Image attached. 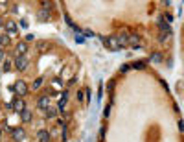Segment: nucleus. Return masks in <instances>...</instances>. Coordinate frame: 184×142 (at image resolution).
I'll use <instances>...</instances> for the list:
<instances>
[{"instance_id": "nucleus-1", "label": "nucleus", "mask_w": 184, "mask_h": 142, "mask_svg": "<svg viewBox=\"0 0 184 142\" xmlns=\"http://www.w3.org/2000/svg\"><path fill=\"white\" fill-rule=\"evenodd\" d=\"M101 43H103V46H107L111 52H120L121 50V46L118 43V39L116 35H111V37H101Z\"/></svg>"}, {"instance_id": "nucleus-2", "label": "nucleus", "mask_w": 184, "mask_h": 142, "mask_svg": "<svg viewBox=\"0 0 184 142\" xmlns=\"http://www.w3.org/2000/svg\"><path fill=\"white\" fill-rule=\"evenodd\" d=\"M13 91H15L18 96H26L28 94V85H26V81H22V79H18L15 85H13Z\"/></svg>"}, {"instance_id": "nucleus-3", "label": "nucleus", "mask_w": 184, "mask_h": 142, "mask_svg": "<svg viewBox=\"0 0 184 142\" xmlns=\"http://www.w3.org/2000/svg\"><path fill=\"white\" fill-rule=\"evenodd\" d=\"M28 65H30V61H28L26 56H18L15 59V69L17 70H26V69H28Z\"/></svg>"}, {"instance_id": "nucleus-4", "label": "nucleus", "mask_w": 184, "mask_h": 142, "mask_svg": "<svg viewBox=\"0 0 184 142\" xmlns=\"http://www.w3.org/2000/svg\"><path fill=\"white\" fill-rule=\"evenodd\" d=\"M11 138L15 142H22L26 138V131L22 129V127H17V129H11Z\"/></svg>"}, {"instance_id": "nucleus-5", "label": "nucleus", "mask_w": 184, "mask_h": 142, "mask_svg": "<svg viewBox=\"0 0 184 142\" xmlns=\"http://www.w3.org/2000/svg\"><path fill=\"white\" fill-rule=\"evenodd\" d=\"M15 52H17V57L18 56H26V52H28V43H26V41H18Z\"/></svg>"}, {"instance_id": "nucleus-6", "label": "nucleus", "mask_w": 184, "mask_h": 142, "mask_svg": "<svg viewBox=\"0 0 184 142\" xmlns=\"http://www.w3.org/2000/svg\"><path fill=\"white\" fill-rule=\"evenodd\" d=\"M129 46H133V48H140V46H142V39L136 35V33H131V35H129Z\"/></svg>"}, {"instance_id": "nucleus-7", "label": "nucleus", "mask_w": 184, "mask_h": 142, "mask_svg": "<svg viewBox=\"0 0 184 142\" xmlns=\"http://www.w3.org/2000/svg\"><path fill=\"white\" fill-rule=\"evenodd\" d=\"M13 109H15V111L20 114V113H22V111L26 109V103H24V100H22V98H15V100H13Z\"/></svg>"}, {"instance_id": "nucleus-8", "label": "nucleus", "mask_w": 184, "mask_h": 142, "mask_svg": "<svg viewBox=\"0 0 184 142\" xmlns=\"http://www.w3.org/2000/svg\"><path fill=\"white\" fill-rule=\"evenodd\" d=\"M37 105H39V109H48L50 107V96H40L39 101H37Z\"/></svg>"}, {"instance_id": "nucleus-9", "label": "nucleus", "mask_w": 184, "mask_h": 142, "mask_svg": "<svg viewBox=\"0 0 184 142\" xmlns=\"http://www.w3.org/2000/svg\"><path fill=\"white\" fill-rule=\"evenodd\" d=\"M37 19H39V22H46V20L50 19V9H46V8H43L39 13H37Z\"/></svg>"}, {"instance_id": "nucleus-10", "label": "nucleus", "mask_w": 184, "mask_h": 142, "mask_svg": "<svg viewBox=\"0 0 184 142\" xmlns=\"http://www.w3.org/2000/svg\"><path fill=\"white\" fill-rule=\"evenodd\" d=\"M158 28H160V31H164V33H168L169 37H171V28H169V24L168 22H164V19H158Z\"/></svg>"}, {"instance_id": "nucleus-11", "label": "nucleus", "mask_w": 184, "mask_h": 142, "mask_svg": "<svg viewBox=\"0 0 184 142\" xmlns=\"http://www.w3.org/2000/svg\"><path fill=\"white\" fill-rule=\"evenodd\" d=\"M31 118H33V114H31V111L28 109V107H26V109L20 113V120H22L24 124H28V122H31Z\"/></svg>"}, {"instance_id": "nucleus-12", "label": "nucleus", "mask_w": 184, "mask_h": 142, "mask_svg": "<svg viewBox=\"0 0 184 142\" xmlns=\"http://www.w3.org/2000/svg\"><path fill=\"white\" fill-rule=\"evenodd\" d=\"M37 138H39V142H48L50 140V133L46 129H39L37 131Z\"/></svg>"}, {"instance_id": "nucleus-13", "label": "nucleus", "mask_w": 184, "mask_h": 142, "mask_svg": "<svg viewBox=\"0 0 184 142\" xmlns=\"http://www.w3.org/2000/svg\"><path fill=\"white\" fill-rule=\"evenodd\" d=\"M116 39H118V43H120L121 48L129 46V35H125V33H121V35H116Z\"/></svg>"}, {"instance_id": "nucleus-14", "label": "nucleus", "mask_w": 184, "mask_h": 142, "mask_svg": "<svg viewBox=\"0 0 184 142\" xmlns=\"http://www.w3.org/2000/svg\"><path fill=\"white\" fill-rule=\"evenodd\" d=\"M6 30H8V33H17V24L13 22V20H8V22H6Z\"/></svg>"}, {"instance_id": "nucleus-15", "label": "nucleus", "mask_w": 184, "mask_h": 142, "mask_svg": "<svg viewBox=\"0 0 184 142\" xmlns=\"http://www.w3.org/2000/svg\"><path fill=\"white\" fill-rule=\"evenodd\" d=\"M151 61H153V63H160V61H162V54L160 52H155L153 56H151Z\"/></svg>"}, {"instance_id": "nucleus-16", "label": "nucleus", "mask_w": 184, "mask_h": 142, "mask_svg": "<svg viewBox=\"0 0 184 142\" xmlns=\"http://www.w3.org/2000/svg\"><path fill=\"white\" fill-rule=\"evenodd\" d=\"M55 114H57V111H53V109H46V118H55Z\"/></svg>"}, {"instance_id": "nucleus-17", "label": "nucleus", "mask_w": 184, "mask_h": 142, "mask_svg": "<svg viewBox=\"0 0 184 142\" xmlns=\"http://www.w3.org/2000/svg\"><path fill=\"white\" fill-rule=\"evenodd\" d=\"M133 69H138V70L146 69V61H138V63H134V65H133Z\"/></svg>"}, {"instance_id": "nucleus-18", "label": "nucleus", "mask_w": 184, "mask_h": 142, "mask_svg": "<svg viewBox=\"0 0 184 142\" xmlns=\"http://www.w3.org/2000/svg\"><path fill=\"white\" fill-rule=\"evenodd\" d=\"M11 70V61H4V66H2V72H9Z\"/></svg>"}, {"instance_id": "nucleus-19", "label": "nucleus", "mask_w": 184, "mask_h": 142, "mask_svg": "<svg viewBox=\"0 0 184 142\" xmlns=\"http://www.w3.org/2000/svg\"><path fill=\"white\" fill-rule=\"evenodd\" d=\"M46 46H48L46 43H43V41H39V43H37V50H39V52H44V50H46Z\"/></svg>"}, {"instance_id": "nucleus-20", "label": "nucleus", "mask_w": 184, "mask_h": 142, "mask_svg": "<svg viewBox=\"0 0 184 142\" xmlns=\"http://www.w3.org/2000/svg\"><path fill=\"white\" fill-rule=\"evenodd\" d=\"M43 81H44L43 78H37L35 81H33V89H39V87H40V85H43Z\"/></svg>"}, {"instance_id": "nucleus-21", "label": "nucleus", "mask_w": 184, "mask_h": 142, "mask_svg": "<svg viewBox=\"0 0 184 142\" xmlns=\"http://www.w3.org/2000/svg\"><path fill=\"white\" fill-rule=\"evenodd\" d=\"M168 33H164V31H160V35H158V41H160V43H164V41H168Z\"/></svg>"}, {"instance_id": "nucleus-22", "label": "nucleus", "mask_w": 184, "mask_h": 142, "mask_svg": "<svg viewBox=\"0 0 184 142\" xmlns=\"http://www.w3.org/2000/svg\"><path fill=\"white\" fill-rule=\"evenodd\" d=\"M85 100V91H77V101H83Z\"/></svg>"}, {"instance_id": "nucleus-23", "label": "nucleus", "mask_w": 184, "mask_h": 142, "mask_svg": "<svg viewBox=\"0 0 184 142\" xmlns=\"http://www.w3.org/2000/svg\"><path fill=\"white\" fill-rule=\"evenodd\" d=\"M31 41H35V35H33V33H28V35H26V43H31Z\"/></svg>"}, {"instance_id": "nucleus-24", "label": "nucleus", "mask_w": 184, "mask_h": 142, "mask_svg": "<svg viewBox=\"0 0 184 142\" xmlns=\"http://www.w3.org/2000/svg\"><path fill=\"white\" fill-rule=\"evenodd\" d=\"M0 39H2V44H4V46L9 43V37H8V35H0Z\"/></svg>"}, {"instance_id": "nucleus-25", "label": "nucleus", "mask_w": 184, "mask_h": 142, "mask_svg": "<svg viewBox=\"0 0 184 142\" xmlns=\"http://www.w3.org/2000/svg\"><path fill=\"white\" fill-rule=\"evenodd\" d=\"M109 114H111V105H107L103 109V116H109Z\"/></svg>"}, {"instance_id": "nucleus-26", "label": "nucleus", "mask_w": 184, "mask_h": 142, "mask_svg": "<svg viewBox=\"0 0 184 142\" xmlns=\"http://www.w3.org/2000/svg\"><path fill=\"white\" fill-rule=\"evenodd\" d=\"M20 26H22V28H28V20H26V19H20Z\"/></svg>"}, {"instance_id": "nucleus-27", "label": "nucleus", "mask_w": 184, "mask_h": 142, "mask_svg": "<svg viewBox=\"0 0 184 142\" xmlns=\"http://www.w3.org/2000/svg\"><path fill=\"white\" fill-rule=\"evenodd\" d=\"M76 41L81 44V43H85V37H83V35H76Z\"/></svg>"}, {"instance_id": "nucleus-28", "label": "nucleus", "mask_w": 184, "mask_h": 142, "mask_svg": "<svg viewBox=\"0 0 184 142\" xmlns=\"http://www.w3.org/2000/svg\"><path fill=\"white\" fill-rule=\"evenodd\" d=\"M129 69H131V65H121V69H120V70H121V72H127Z\"/></svg>"}, {"instance_id": "nucleus-29", "label": "nucleus", "mask_w": 184, "mask_h": 142, "mask_svg": "<svg viewBox=\"0 0 184 142\" xmlns=\"http://www.w3.org/2000/svg\"><path fill=\"white\" fill-rule=\"evenodd\" d=\"M83 33H85V37H94V33H92L90 30H85Z\"/></svg>"}, {"instance_id": "nucleus-30", "label": "nucleus", "mask_w": 184, "mask_h": 142, "mask_svg": "<svg viewBox=\"0 0 184 142\" xmlns=\"http://www.w3.org/2000/svg\"><path fill=\"white\" fill-rule=\"evenodd\" d=\"M166 20H168V24H169V22L173 20V15H169V13H166Z\"/></svg>"}, {"instance_id": "nucleus-31", "label": "nucleus", "mask_w": 184, "mask_h": 142, "mask_svg": "<svg viewBox=\"0 0 184 142\" xmlns=\"http://www.w3.org/2000/svg\"><path fill=\"white\" fill-rule=\"evenodd\" d=\"M103 137H105V127H101V131H99V138L103 140Z\"/></svg>"}, {"instance_id": "nucleus-32", "label": "nucleus", "mask_w": 184, "mask_h": 142, "mask_svg": "<svg viewBox=\"0 0 184 142\" xmlns=\"http://www.w3.org/2000/svg\"><path fill=\"white\" fill-rule=\"evenodd\" d=\"M76 81H77V78H72L70 81H68V85H70V87H72V85H76Z\"/></svg>"}, {"instance_id": "nucleus-33", "label": "nucleus", "mask_w": 184, "mask_h": 142, "mask_svg": "<svg viewBox=\"0 0 184 142\" xmlns=\"http://www.w3.org/2000/svg\"><path fill=\"white\" fill-rule=\"evenodd\" d=\"M4 63V52H2V48H0V65Z\"/></svg>"}, {"instance_id": "nucleus-34", "label": "nucleus", "mask_w": 184, "mask_h": 142, "mask_svg": "<svg viewBox=\"0 0 184 142\" xmlns=\"http://www.w3.org/2000/svg\"><path fill=\"white\" fill-rule=\"evenodd\" d=\"M2 26H4V22H2V19H0V28H2Z\"/></svg>"}, {"instance_id": "nucleus-35", "label": "nucleus", "mask_w": 184, "mask_h": 142, "mask_svg": "<svg viewBox=\"0 0 184 142\" xmlns=\"http://www.w3.org/2000/svg\"><path fill=\"white\" fill-rule=\"evenodd\" d=\"M0 48H2V39H0Z\"/></svg>"}]
</instances>
